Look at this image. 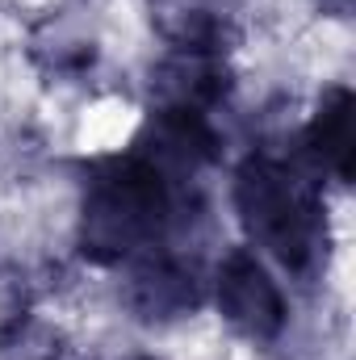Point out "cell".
<instances>
[{
    "mask_svg": "<svg viewBox=\"0 0 356 360\" xmlns=\"http://www.w3.org/2000/svg\"><path fill=\"white\" fill-rule=\"evenodd\" d=\"M231 201L248 243L268 252L285 272L314 276L327 264V201L310 168L276 151H252L235 168Z\"/></svg>",
    "mask_w": 356,
    "mask_h": 360,
    "instance_id": "cell-1",
    "label": "cell"
},
{
    "mask_svg": "<svg viewBox=\"0 0 356 360\" xmlns=\"http://www.w3.org/2000/svg\"><path fill=\"white\" fill-rule=\"evenodd\" d=\"M177 218V180L164 176L134 147L126 155L96 160L84 176L76 243L92 264H126L160 248Z\"/></svg>",
    "mask_w": 356,
    "mask_h": 360,
    "instance_id": "cell-2",
    "label": "cell"
},
{
    "mask_svg": "<svg viewBox=\"0 0 356 360\" xmlns=\"http://www.w3.org/2000/svg\"><path fill=\"white\" fill-rule=\"evenodd\" d=\"M214 306H218L222 323L248 344L281 340V331L289 323L285 293L252 248H231L222 256V264L214 272Z\"/></svg>",
    "mask_w": 356,
    "mask_h": 360,
    "instance_id": "cell-3",
    "label": "cell"
},
{
    "mask_svg": "<svg viewBox=\"0 0 356 360\" xmlns=\"http://www.w3.org/2000/svg\"><path fill=\"white\" fill-rule=\"evenodd\" d=\"M126 306L143 323H172L201 306V276L172 252H143L126 276Z\"/></svg>",
    "mask_w": 356,
    "mask_h": 360,
    "instance_id": "cell-4",
    "label": "cell"
},
{
    "mask_svg": "<svg viewBox=\"0 0 356 360\" xmlns=\"http://www.w3.org/2000/svg\"><path fill=\"white\" fill-rule=\"evenodd\" d=\"M155 34L189 55H227L239 42L227 0H147Z\"/></svg>",
    "mask_w": 356,
    "mask_h": 360,
    "instance_id": "cell-5",
    "label": "cell"
},
{
    "mask_svg": "<svg viewBox=\"0 0 356 360\" xmlns=\"http://www.w3.org/2000/svg\"><path fill=\"white\" fill-rule=\"evenodd\" d=\"M352 113H356V96L348 84H327L314 113H310V126H306V155H310V168L323 176L336 180V184H352V155H356V139H352Z\"/></svg>",
    "mask_w": 356,
    "mask_h": 360,
    "instance_id": "cell-6",
    "label": "cell"
},
{
    "mask_svg": "<svg viewBox=\"0 0 356 360\" xmlns=\"http://www.w3.org/2000/svg\"><path fill=\"white\" fill-rule=\"evenodd\" d=\"M155 101L168 109H197L210 113L227 92H231V72L222 63V55H189L177 51L172 59H164L155 68Z\"/></svg>",
    "mask_w": 356,
    "mask_h": 360,
    "instance_id": "cell-7",
    "label": "cell"
},
{
    "mask_svg": "<svg viewBox=\"0 0 356 360\" xmlns=\"http://www.w3.org/2000/svg\"><path fill=\"white\" fill-rule=\"evenodd\" d=\"M130 360H155V356H130Z\"/></svg>",
    "mask_w": 356,
    "mask_h": 360,
    "instance_id": "cell-8",
    "label": "cell"
}]
</instances>
